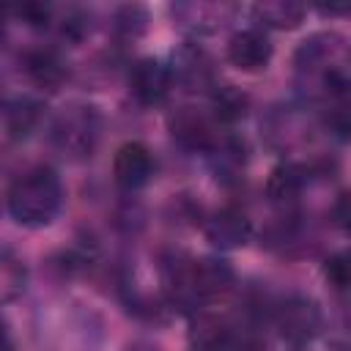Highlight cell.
<instances>
[{
	"label": "cell",
	"mask_w": 351,
	"mask_h": 351,
	"mask_svg": "<svg viewBox=\"0 0 351 351\" xmlns=\"http://www.w3.org/2000/svg\"><path fill=\"white\" fill-rule=\"evenodd\" d=\"M211 101H214L217 118L225 121V123L241 121V118L247 115V110H250V96H247L244 90H239L236 85H222V88H217L214 96H211Z\"/></svg>",
	"instance_id": "14"
},
{
	"label": "cell",
	"mask_w": 351,
	"mask_h": 351,
	"mask_svg": "<svg viewBox=\"0 0 351 351\" xmlns=\"http://www.w3.org/2000/svg\"><path fill=\"white\" fill-rule=\"evenodd\" d=\"M192 343L197 351H225L230 346V332L217 318H200L192 329Z\"/></svg>",
	"instance_id": "15"
},
{
	"label": "cell",
	"mask_w": 351,
	"mask_h": 351,
	"mask_svg": "<svg viewBox=\"0 0 351 351\" xmlns=\"http://www.w3.org/2000/svg\"><path fill=\"white\" fill-rule=\"evenodd\" d=\"M255 22L277 30H293L304 19V5L291 3V0H263L252 8Z\"/></svg>",
	"instance_id": "10"
},
{
	"label": "cell",
	"mask_w": 351,
	"mask_h": 351,
	"mask_svg": "<svg viewBox=\"0 0 351 351\" xmlns=\"http://www.w3.org/2000/svg\"><path fill=\"white\" fill-rule=\"evenodd\" d=\"M96 132H99V118L93 107H74L66 115H60L55 126V140L63 151L74 156H88L93 151Z\"/></svg>",
	"instance_id": "3"
},
{
	"label": "cell",
	"mask_w": 351,
	"mask_h": 351,
	"mask_svg": "<svg viewBox=\"0 0 351 351\" xmlns=\"http://www.w3.org/2000/svg\"><path fill=\"white\" fill-rule=\"evenodd\" d=\"M112 176L123 189H140L154 176L151 151L143 143H123L112 159Z\"/></svg>",
	"instance_id": "7"
},
{
	"label": "cell",
	"mask_w": 351,
	"mask_h": 351,
	"mask_svg": "<svg viewBox=\"0 0 351 351\" xmlns=\"http://www.w3.org/2000/svg\"><path fill=\"white\" fill-rule=\"evenodd\" d=\"M228 60L241 71H261L271 60V44L261 30H239L228 41Z\"/></svg>",
	"instance_id": "8"
},
{
	"label": "cell",
	"mask_w": 351,
	"mask_h": 351,
	"mask_svg": "<svg viewBox=\"0 0 351 351\" xmlns=\"http://www.w3.org/2000/svg\"><path fill=\"white\" fill-rule=\"evenodd\" d=\"M145 22H148V11L143 5H123L118 14H115V25L118 30H123L126 36H137L145 30Z\"/></svg>",
	"instance_id": "19"
},
{
	"label": "cell",
	"mask_w": 351,
	"mask_h": 351,
	"mask_svg": "<svg viewBox=\"0 0 351 351\" xmlns=\"http://www.w3.org/2000/svg\"><path fill=\"white\" fill-rule=\"evenodd\" d=\"M277 326L285 343L304 346L321 332V310L307 296H291L277 310Z\"/></svg>",
	"instance_id": "2"
},
{
	"label": "cell",
	"mask_w": 351,
	"mask_h": 351,
	"mask_svg": "<svg viewBox=\"0 0 351 351\" xmlns=\"http://www.w3.org/2000/svg\"><path fill=\"white\" fill-rule=\"evenodd\" d=\"M0 351H14V340H11V332L3 318H0Z\"/></svg>",
	"instance_id": "21"
},
{
	"label": "cell",
	"mask_w": 351,
	"mask_h": 351,
	"mask_svg": "<svg viewBox=\"0 0 351 351\" xmlns=\"http://www.w3.org/2000/svg\"><path fill=\"white\" fill-rule=\"evenodd\" d=\"M304 186V170L299 165H277L266 181V195L274 200V203H288L293 200Z\"/></svg>",
	"instance_id": "11"
},
{
	"label": "cell",
	"mask_w": 351,
	"mask_h": 351,
	"mask_svg": "<svg viewBox=\"0 0 351 351\" xmlns=\"http://www.w3.org/2000/svg\"><path fill=\"white\" fill-rule=\"evenodd\" d=\"M27 285V266L25 261L5 244H0V304L16 302Z\"/></svg>",
	"instance_id": "9"
},
{
	"label": "cell",
	"mask_w": 351,
	"mask_h": 351,
	"mask_svg": "<svg viewBox=\"0 0 351 351\" xmlns=\"http://www.w3.org/2000/svg\"><path fill=\"white\" fill-rule=\"evenodd\" d=\"M239 351H263V346L258 343V340H241V346H239Z\"/></svg>",
	"instance_id": "23"
},
{
	"label": "cell",
	"mask_w": 351,
	"mask_h": 351,
	"mask_svg": "<svg viewBox=\"0 0 351 351\" xmlns=\"http://www.w3.org/2000/svg\"><path fill=\"white\" fill-rule=\"evenodd\" d=\"M38 115H41V107L36 101H19L11 107L8 112V132L14 137H27L33 132V126L38 123Z\"/></svg>",
	"instance_id": "17"
},
{
	"label": "cell",
	"mask_w": 351,
	"mask_h": 351,
	"mask_svg": "<svg viewBox=\"0 0 351 351\" xmlns=\"http://www.w3.org/2000/svg\"><path fill=\"white\" fill-rule=\"evenodd\" d=\"M324 277H326V282H329L335 291H346V288H348V282H351V266H348L346 252H335V255L326 258V263H324Z\"/></svg>",
	"instance_id": "18"
},
{
	"label": "cell",
	"mask_w": 351,
	"mask_h": 351,
	"mask_svg": "<svg viewBox=\"0 0 351 351\" xmlns=\"http://www.w3.org/2000/svg\"><path fill=\"white\" fill-rule=\"evenodd\" d=\"M19 14L30 22V25H36V27H41V25H47V19H49V5H41V3H27V5H22L19 8Z\"/></svg>",
	"instance_id": "20"
},
{
	"label": "cell",
	"mask_w": 351,
	"mask_h": 351,
	"mask_svg": "<svg viewBox=\"0 0 351 351\" xmlns=\"http://www.w3.org/2000/svg\"><path fill=\"white\" fill-rule=\"evenodd\" d=\"M170 85H173V71L162 60L143 58L129 71V90L145 107L165 101L170 93Z\"/></svg>",
	"instance_id": "4"
},
{
	"label": "cell",
	"mask_w": 351,
	"mask_h": 351,
	"mask_svg": "<svg viewBox=\"0 0 351 351\" xmlns=\"http://www.w3.org/2000/svg\"><path fill=\"white\" fill-rule=\"evenodd\" d=\"M126 351H156L154 346H140V343H134V346H129Z\"/></svg>",
	"instance_id": "24"
},
{
	"label": "cell",
	"mask_w": 351,
	"mask_h": 351,
	"mask_svg": "<svg viewBox=\"0 0 351 351\" xmlns=\"http://www.w3.org/2000/svg\"><path fill=\"white\" fill-rule=\"evenodd\" d=\"M346 203H348V195H340L337 206H335V222L337 225H346Z\"/></svg>",
	"instance_id": "22"
},
{
	"label": "cell",
	"mask_w": 351,
	"mask_h": 351,
	"mask_svg": "<svg viewBox=\"0 0 351 351\" xmlns=\"http://www.w3.org/2000/svg\"><path fill=\"white\" fill-rule=\"evenodd\" d=\"M63 200L60 181L55 170L36 167L19 176L8 189V211L25 228H44L55 219Z\"/></svg>",
	"instance_id": "1"
},
{
	"label": "cell",
	"mask_w": 351,
	"mask_h": 351,
	"mask_svg": "<svg viewBox=\"0 0 351 351\" xmlns=\"http://www.w3.org/2000/svg\"><path fill=\"white\" fill-rule=\"evenodd\" d=\"M178 69H176V77L184 82V85H189V90H195V85H203V82H208V60H206V55L200 52V49H184V52H178Z\"/></svg>",
	"instance_id": "16"
},
{
	"label": "cell",
	"mask_w": 351,
	"mask_h": 351,
	"mask_svg": "<svg viewBox=\"0 0 351 351\" xmlns=\"http://www.w3.org/2000/svg\"><path fill=\"white\" fill-rule=\"evenodd\" d=\"M233 285V269L219 258H200L186 271V288L192 296L208 302L225 296Z\"/></svg>",
	"instance_id": "5"
},
{
	"label": "cell",
	"mask_w": 351,
	"mask_h": 351,
	"mask_svg": "<svg viewBox=\"0 0 351 351\" xmlns=\"http://www.w3.org/2000/svg\"><path fill=\"white\" fill-rule=\"evenodd\" d=\"M27 74L33 77L36 85H41L47 90H58V85L66 77V69H63V63L58 60L55 52L41 49V52H33L27 58Z\"/></svg>",
	"instance_id": "13"
},
{
	"label": "cell",
	"mask_w": 351,
	"mask_h": 351,
	"mask_svg": "<svg viewBox=\"0 0 351 351\" xmlns=\"http://www.w3.org/2000/svg\"><path fill=\"white\" fill-rule=\"evenodd\" d=\"M252 225L239 208H219L206 219V239L217 250H239L250 241Z\"/></svg>",
	"instance_id": "6"
},
{
	"label": "cell",
	"mask_w": 351,
	"mask_h": 351,
	"mask_svg": "<svg viewBox=\"0 0 351 351\" xmlns=\"http://www.w3.org/2000/svg\"><path fill=\"white\" fill-rule=\"evenodd\" d=\"M170 129H173V137L181 145H186V148H208L211 145V129H208V123L197 112H192V110L178 112L170 121Z\"/></svg>",
	"instance_id": "12"
}]
</instances>
